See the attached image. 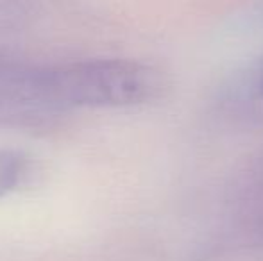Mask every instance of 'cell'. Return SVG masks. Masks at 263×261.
Masks as SVG:
<instances>
[{"instance_id": "6da1fadb", "label": "cell", "mask_w": 263, "mask_h": 261, "mask_svg": "<svg viewBox=\"0 0 263 261\" xmlns=\"http://www.w3.org/2000/svg\"><path fill=\"white\" fill-rule=\"evenodd\" d=\"M32 111L73 108H127L151 101L161 90L154 68L129 59H81L29 66Z\"/></svg>"}, {"instance_id": "7a4b0ae2", "label": "cell", "mask_w": 263, "mask_h": 261, "mask_svg": "<svg viewBox=\"0 0 263 261\" xmlns=\"http://www.w3.org/2000/svg\"><path fill=\"white\" fill-rule=\"evenodd\" d=\"M25 157L16 150H0V198L11 193L25 175Z\"/></svg>"}]
</instances>
